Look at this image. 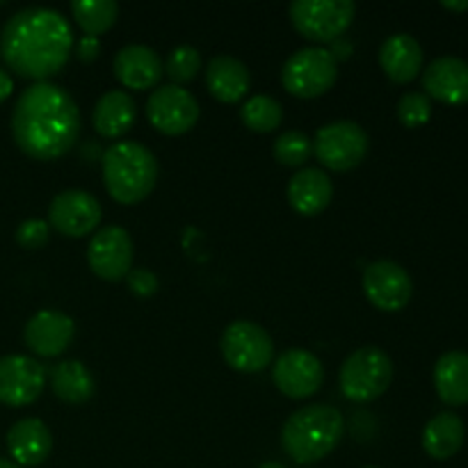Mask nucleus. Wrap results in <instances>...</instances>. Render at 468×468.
I'll use <instances>...</instances> for the list:
<instances>
[{
  "mask_svg": "<svg viewBox=\"0 0 468 468\" xmlns=\"http://www.w3.org/2000/svg\"><path fill=\"white\" fill-rule=\"evenodd\" d=\"M366 297L370 304L387 314H398L410 304L414 295V283L410 272L393 261H375L364 270L361 277Z\"/></svg>",
  "mask_w": 468,
  "mask_h": 468,
  "instance_id": "obj_11",
  "label": "nucleus"
},
{
  "mask_svg": "<svg viewBox=\"0 0 468 468\" xmlns=\"http://www.w3.org/2000/svg\"><path fill=\"white\" fill-rule=\"evenodd\" d=\"M99 53H101L99 37L85 35L80 41H78L76 55H78V59H80V62H94V59L99 58Z\"/></svg>",
  "mask_w": 468,
  "mask_h": 468,
  "instance_id": "obj_34",
  "label": "nucleus"
},
{
  "mask_svg": "<svg viewBox=\"0 0 468 468\" xmlns=\"http://www.w3.org/2000/svg\"><path fill=\"white\" fill-rule=\"evenodd\" d=\"M103 218L99 199L85 190H64L50 201L48 227L67 238H85Z\"/></svg>",
  "mask_w": 468,
  "mask_h": 468,
  "instance_id": "obj_13",
  "label": "nucleus"
},
{
  "mask_svg": "<svg viewBox=\"0 0 468 468\" xmlns=\"http://www.w3.org/2000/svg\"><path fill=\"white\" fill-rule=\"evenodd\" d=\"M0 468H21V466L14 464L12 460H5V457H0Z\"/></svg>",
  "mask_w": 468,
  "mask_h": 468,
  "instance_id": "obj_37",
  "label": "nucleus"
},
{
  "mask_svg": "<svg viewBox=\"0 0 468 468\" xmlns=\"http://www.w3.org/2000/svg\"><path fill=\"white\" fill-rule=\"evenodd\" d=\"M103 183L117 204H140L158 183V160L140 142H117L103 154Z\"/></svg>",
  "mask_w": 468,
  "mask_h": 468,
  "instance_id": "obj_4",
  "label": "nucleus"
},
{
  "mask_svg": "<svg viewBox=\"0 0 468 468\" xmlns=\"http://www.w3.org/2000/svg\"><path fill=\"white\" fill-rule=\"evenodd\" d=\"M346 423L332 405H306L283 423L282 446L297 464H315L336 451Z\"/></svg>",
  "mask_w": 468,
  "mask_h": 468,
  "instance_id": "obj_3",
  "label": "nucleus"
},
{
  "mask_svg": "<svg viewBox=\"0 0 468 468\" xmlns=\"http://www.w3.org/2000/svg\"><path fill=\"white\" fill-rule=\"evenodd\" d=\"M441 7L451 9V12H466V9H468V0H462V3H452V0H443Z\"/></svg>",
  "mask_w": 468,
  "mask_h": 468,
  "instance_id": "obj_36",
  "label": "nucleus"
},
{
  "mask_svg": "<svg viewBox=\"0 0 468 468\" xmlns=\"http://www.w3.org/2000/svg\"><path fill=\"white\" fill-rule=\"evenodd\" d=\"M379 67L387 73L388 80L398 85L416 80L423 69V48L419 41L407 32L391 35L379 48Z\"/></svg>",
  "mask_w": 468,
  "mask_h": 468,
  "instance_id": "obj_21",
  "label": "nucleus"
},
{
  "mask_svg": "<svg viewBox=\"0 0 468 468\" xmlns=\"http://www.w3.org/2000/svg\"><path fill=\"white\" fill-rule=\"evenodd\" d=\"M91 272L105 282H122L133 268V240L123 227H105L87 247Z\"/></svg>",
  "mask_w": 468,
  "mask_h": 468,
  "instance_id": "obj_14",
  "label": "nucleus"
},
{
  "mask_svg": "<svg viewBox=\"0 0 468 468\" xmlns=\"http://www.w3.org/2000/svg\"><path fill=\"white\" fill-rule=\"evenodd\" d=\"M50 238V227L46 219H26V222L18 224L16 229V242L23 250H39L48 242Z\"/></svg>",
  "mask_w": 468,
  "mask_h": 468,
  "instance_id": "obj_32",
  "label": "nucleus"
},
{
  "mask_svg": "<svg viewBox=\"0 0 468 468\" xmlns=\"http://www.w3.org/2000/svg\"><path fill=\"white\" fill-rule=\"evenodd\" d=\"M50 387L55 396L67 405H85L96 391L94 378L87 366L76 359L62 361L50 370Z\"/></svg>",
  "mask_w": 468,
  "mask_h": 468,
  "instance_id": "obj_26",
  "label": "nucleus"
},
{
  "mask_svg": "<svg viewBox=\"0 0 468 468\" xmlns=\"http://www.w3.org/2000/svg\"><path fill=\"white\" fill-rule=\"evenodd\" d=\"M12 91H14L12 76H9V73L5 71V69H0V103L9 99V96H12Z\"/></svg>",
  "mask_w": 468,
  "mask_h": 468,
  "instance_id": "obj_35",
  "label": "nucleus"
},
{
  "mask_svg": "<svg viewBox=\"0 0 468 468\" xmlns=\"http://www.w3.org/2000/svg\"><path fill=\"white\" fill-rule=\"evenodd\" d=\"M71 48V26L48 7L21 9L0 30V58L27 80L48 82L50 76L67 67Z\"/></svg>",
  "mask_w": 468,
  "mask_h": 468,
  "instance_id": "obj_1",
  "label": "nucleus"
},
{
  "mask_svg": "<svg viewBox=\"0 0 468 468\" xmlns=\"http://www.w3.org/2000/svg\"><path fill=\"white\" fill-rule=\"evenodd\" d=\"M464 423L452 411H441L434 416L423 430V448L432 460H451L464 446Z\"/></svg>",
  "mask_w": 468,
  "mask_h": 468,
  "instance_id": "obj_25",
  "label": "nucleus"
},
{
  "mask_svg": "<svg viewBox=\"0 0 468 468\" xmlns=\"http://www.w3.org/2000/svg\"><path fill=\"white\" fill-rule=\"evenodd\" d=\"M393 361L375 346L359 347L341 368V391L350 402H373L391 387Z\"/></svg>",
  "mask_w": 468,
  "mask_h": 468,
  "instance_id": "obj_5",
  "label": "nucleus"
},
{
  "mask_svg": "<svg viewBox=\"0 0 468 468\" xmlns=\"http://www.w3.org/2000/svg\"><path fill=\"white\" fill-rule=\"evenodd\" d=\"M334 186L332 178L327 176L324 169L304 167L291 178L288 183V201L292 210L306 218L320 215L329 204H332Z\"/></svg>",
  "mask_w": 468,
  "mask_h": 468,
  "instance_id": "obj_20",
  "label": "nucleus"
},
{
  "mask_svg": "<svg viewBox=\"0 0 468 468\" xmlns=\"http://www.w3.org/2000/svg\"><path fill=\"white\" fill-rule=\"evenodd\" d=\"M423 90L428 99L446 105L468 103V62L455 55L432 59L423 73Z\"/></svg>",
  "mask_w": 468,
  "mask_h": 468,
  "instance_id": "obj_17",
  "label": "nucleus"
},
{
  "mask_svg": "<svg viewBox=\"0 0 468 468\" xmlns=\"http://www.w3.org/2000/svg\"><path fill=\"white\" fill-rule=\"evenodd\" d=\"M12 135L18 149L30 158L58 160L78 142L80 110L64 87L35 82L14 105Z\"/></svg>",
  "mask_w": 468,
  "mask_h": 468,
  "instance_id": "obj_2",
  "label": "nucleus"
},
{
  "mask_svg": "<svg viewBox=\"0 0 468 468\" xmlns=\"http://www.w3.org/2000/svg\"><path fill=\"white\" fill-rule=\"evenodd\" d=\"M432 117V101L423 91H407L398 101V119L407 128H420Z\"/></svg>",
  "mask_w": 468,
  "mask_h": 468,
  "instance_id": "obj_31",
  "label": "nucleus"
},
{
  "mask_svg": "<svg viewBox=\"0 0 468 468\" xmlns=\"http://www.w3.org/2000/svg\"><path fill=\"white\" fill-rule=\"evenodd\" d=\"M366 468H378V466H366Z\"/></svg>",
  "mask_w": 468,
  "mask_h": 468,
  "instance_id": "obj_39",
  "label": "nucleus"
},
{
  "mask_svg": "<svg viewBox=\"0 0 468 468\" xmlns=\"http://www.w3.org/2000/svg\"><path fill=\"white\" fill-rule=\"evenodd\" d=\"M165 73L172 78L174 85H186V82L195 80L197 73L201 69V55L199 50L192 48V46H176V48L169 53L167 62L163 64Z\"/></svg>",
  "mask_w": 468,
  "mask_h": 468,
  "instance_id": "obj_30",
  "label": "nucleus"
},
{
  "mask_svg": "<svg viewBox=\"0 0 468 468\" xmlns=\"http://www.w3.org/2000/svg\"><path fill=\"white\" fill-rule=\"evenodd\" d=\"M71 12L85 35L99 37L117 23L119 5L114 0H76L71 3Z\"/></svg>",
  "mask_w": 468,
  "mask_h": 468,
  "instance_id": "obj_27",
  "label": "nucleus"
},
{
  "mask_svg": "<svg viewBox=\"0 0 468 468\" xmlns=\"http://www.w3.org/2000/svg\"><path fill=\"white\" fill-rule=\"evenodd\" d=\"M338 80V59L332 50L311 46L297 50L282 69V82L288 94L297 99H318Z\"/></svg>",
  "mask_w": 468,
  "mask_h": 468,
  "instance_id": "obj_6",
  "label": "nucleus"
},
{
  "mask_svg": "<svg viewBox=\"0 0 468 468\" xmlns=\"http://www.w3.org/2000/svg\"><path fill=\"white\" fill-rule=\"evenodd\" d=\"M208 91L222 103H238L251 87V73L245 62L233 55H215L206 67Z\"/></svg>",
  "mask_w": 468,
  "mask_h": 468,
  "instance_id": "obj_22",
  "label": "nucleus"
},
{
  "mask_svg": "<svg viewBox=\"0 0 468 468\" xmlns=\"http://www.w3.org/2000/svg\"><path fill=\"white\" fill-rule=\"evenodd\" d=\"M46 368L26 355L0 359V402L7 407H27L44 393Z\"/></svg>",
  "mask_w": 468,
  "mask_h": 468,
  "instance_id": "obj_15",
  "label": "nucleus"
},
{
  "mask_svg": "<svg viewBox=\"0 0 468 468\" xmlns=\"http://www.w3.org/2000/svg\"><path fill=\"white\" fill-rule=\"evenodd\" d=\"M434 388L441 402L451 407L468 405V355L446 352L434 366Z\"/></svg>",
  "mask_w": 468,
  "mask_h": 468,
  "instance_id": "obj_24",
  "label": "nucleus"
},
{
  "mask_svg": "<svg viewBox=\"0 0 468 468\" xmlns=\"http://www.w3.org/2000/svg\"><path fill=\"white\" fill-rule=\"evenodd\" d=\"M137 122V103L133 96L123 90H110L96 103L91 123L96 133L108 140L123 137Z\"/></svg>",
  "mask_w": 468,
  "mask_h": 468,
  "instance_id": "obj_23",
  "label": "nucleus"
},
{
  "mask_svg": "<svg viewBox=\"0 0 468 468\" xmlns=\"http://www.w3.org/2000/svg\"><path fill=\"white\" fill-rule=\"evenodd\" d=\"M368 133L355 122H334L320 128L314 140V154L324 169L350 172L364 163L368 154Z\"/></svg>",
  "mask_w": 468,
  "mask_h": 468,
  "instance_id": "obj_8",
  "label": "nucleus"
},
{
  "mask_svg": "<svg viewBox=\"0 0 468 468\" xmlns=\"http://www.w3.org/2000/svg\"><path fill=\"white\" fill-rule=\"evenodd\" d=\"M272 379L279 391L292 400H304L320 391L324 368L318 356L309 350H286L272 366Z\"/></svg>",
  "mask_w": 468,
  "mask_h": 468,
  "instance_id": "obj_12",
  "label": "nucleus"
},
{
  "mask_svg": "<svg viewBox=\"0 0 468 468\" xmlns=\"http://www.w3.org/2000/svg\"><path fill=\"white\" fill-rule=\"evenodd\" d=\"M242 123L254 133H272L282 126L283 108L277 99L265 94L251 96L240 110Z\"/></svg>",
  "mask_w": 468,
  "mask_h": 468,
  "instance_id": "obj_28",
  "label": "nucleus"
},
{
  "mask_svg": "<svg viewBox=\"0 0 468 468\" xmlns=\"http://www.w3.org/2000/svg\"><path fill=\"white\" fill-rule=\"evenodd\" d=\"M222 356L238 373H261L272 364L274 343L261 324L236 320L222 334Z\"/></svg>",
  "mask_w": 468,
  "mask_h": 468,
  "instance_id": "obj_9",
  "label": "nucleus"
},
{
  "mask_svg": "<svg viewBox=\"0 0 468 468\" xmlns=\"http://www.w3.org/2000/svg\"><path fill=\"white\" fill-rule=\"evenodd\" d=\"M126 282L128 288H131L137 297H151L158 291V277L146 268L131 270V272L126 274Z\"/></svg>",
  "mask_w": 468,
  "mask_h": 468,
  "instance_id": "obj_33",
  "label": "nucleus"
},
{
  "mask_svg": "<svg viewBox=\"0 0 468 468\" xmlns=\"http://www.w3.org/2000/svg\"><path fill=\"white\" fill-rule=\"evenodd\" d=\"M356 5L352 0H292L288 16L292 26L315 44L336 41L352 26Z\"/></svg>",
  "mask_w": 468,
  "mask_h": 468,
  "instance_id": "obj_7",
  "label": "nucleus"
},
{
  "mask_svg": "<svg viewBox=\"0 0 468 468\" xmlns=\"http://www.w3.org/2000/svg\"><path fill=\"white\" fill-rule=\"evenodd\" d=\"M7 451L14 464L39 466L53 451V434L39 419H23L9 428Z\"/></svg>",
  "mask_w": 468,
  "mask_h": 468,
  "instance_id": "obj_19",
  "label": "nucleus"
},
{
  "mask_svg": "<svg viewBox=\"0 0 468 468\" xmlns=\"http://www.w3.org/2000/svg\"><path fill=\"white\" fill-rule=\"evenodd\" d=\"M314 154V142L309 140L306 133L286 131L274 142V158L283 167H302Z\"/></svg>",
  "mask_w": 468,
  "mask_h": 468,
  "instance_id": "obj_29",
  "label": "nucleus"
},
{
  "mask_svg": "<svg viewBox=\"0 0 468 468\" xmlns=\"http://www.w3.org/2000/svg\"><path fill=\"white\" fill-rule=\"evenodd\" d=\"M114 78L122 82L126 90L144 91L158 87L160 78L165 76V67L160 55L144 44L123 46L114 55Z\"/></svg>",
  "mask_w": 468,
  "mask_h": 468,
  "instance_id": "obj_18",
  "label": "nucleus"
},
{
  "mask_svg": "<svg viewBox=\"0 0 468 468\" xmlns=\"http://www.w3.org/2000/svg\"><path fill=\"white\" fill-rule=\"evenodd\" d=\"M146 117L163 135H183L195 128L199 119V103L192 91L178 85H160L146 101Z\"/></svg>",
  "mask_w": 468,
  "mask_h": 468,
  "instance_id": "obj_10",
  "label": "nucleus"
},
{
  "mask_svg": "<svg viewBox=\"0 0 468 468\" xmlns=\"http://www.w3.org/2000/svg\"><path fill=\"white\" fill-rule=\"evenodd\" d=\"M73 334H76L73 320L62 311L53 309L35 314L23 329L27 350L37 356H46V359H53V356L67 352V347L73 341Z\"/></svg>",
  "mask_w": 468,
  "mask_h": 468,
  "instance_id": "obj_16",
  "label": "nucleus"
},
{
  "mask_svg": "<svg viewBox=\"0 0 468 468\" xmlns=\"http://www.w3.org/2000/svg\"><path fill=\"white\" fill-rule=\"evenodd\" d=\"M259 468H286V466L279 464V462H265V464H261Z\"/></svg>",
  "mask_w": 468,
  "mask_h": 468,
  "instance_id": "obj_38",
  "label": "nucleus"
}]
</instances>
